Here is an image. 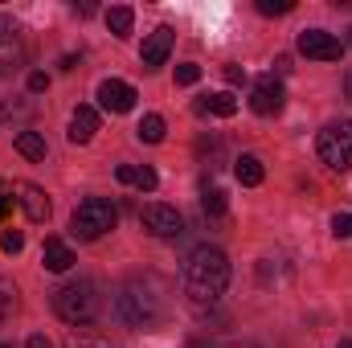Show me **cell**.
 I'll list each match as a JSON object with an SVG mask.
<instances>
[{
  "label": "cell",
  "mask_w": 352,
  "mask_h": 348,
  "mask_svg": "<svg viewBox=\"0 0 352 348\" xmlns=\"http://www.w3.org/2000/svg\"><path fill=\"white\" fill-rule=\"evenodd\" d=\"M230 287V259L217 246H197L184 262V295L197 312L213 307Z\"/></svg>",
  "instance_id": "1"
},
{
  "label": "cell",
  "mask_w": 352,
  "mask_h": 348,
  "mask_svg": "<svg viewBox=\"0 0 352 348\" xmlns=\"http://www.w3.org/2000/svg\"><path fill=\"white\" fill-rule=\"evenodd\" d=\"M160 312H164V299L156 295V287L148 279H131L115 295V316L127 328H152L160 320Z\"/></svg>",
  "instance_id": "2"
},
{
  "label": "cell",
  "mask_w": 352,
  "mask_h": 348,
  "mask_svg": "<svg viewBox=\"0 0 352 348\" xmlns=\"http://www.w3.org/2000/svg\"><path fill=\"white\" fill-rule=\"evenodd\" d=\"M98 307H102V295H98V287H94L90 279L62 283V287L54 291V312H58L66 324H74V328H87L90 320L98 316Z\"/></svg>",
  "instance_id": "3"
},
{
  "label": "cell",
  "mask_w": 352,
  "mask_h": 348,
  "mask_svg": "<svg viewBox=\"0 0 352 348\" xmlns=\"http://www.w3.org/2000/svg\"><path fill=\"white\" fill-rule=\"evenodd\" d=\"M115 226H119V209H115L107 197H87V201L74 209V217H70V234L82 238V242H94V238L111 234Z\"/></svg>",
  "instance_id": "4"
},
{
  "label": "cell",
  "mask_w": 352,
  "mask_h": 348,
  "mask_svg": "<svg viewBox=\"0 0 352 348\" xmlns=\"http://www.w3.org/2000/svg\"><path fill=\"white\" fill-rule=\"evenodd\" d=\"M316 152L332 173H352V119H336L316 135Z\"/></svg>",
  "instance_id": "5"
},
{
  "label": "cell",
  "mask_w": 352,
  "mask_h": 348,
  "mask_svg": "<svg viewBox=\"0 0 352 348\" xmlns=\"http://www.w3.org/2000/svg\"><path fill=\"white\" fill-rule=\"evenodd\" d=\"M299 54H307V58H316V62H340L344 45H340L332 33H324V29H303V33H299Z\"/></svg>",
  "instance_id": "6"
},
{
  "label": "cell",
  "mask_w": 352,
  "mask_h": 348,
  "mask_svg": "<svg viewBox=\"0 0 352 348\" xmlns=\"http://www.w3.org/2000/svg\"><path fill=\"white\" fill-rule=\"evenodd\" d=\"M283 102H287V90H283V83L274 78V74H266V78H258L254 83V90H250V107H254V115H278L283 111Z\"/></svg>",
  "instance_id": "7"
},
{
  "label": "cell",
  "mask_w": 352,
  "mask_h": 348,
  "mask_svg": "<svg viewBox=\"0 0 352 348\" xmlns=\"http://www.w3.org/2000/svg\"><path fill=\"white\" fill-rule=\"evenodd\" d=\"M140 221H144V230L152 234V238H176L180 234V213H176L173 205H144V213H140Z\"/></svg>",
  "instance_id": "8"
},
{
  "label": "cell",
  "mask_w": 352,
  "mask_h": 348,
  "mask_svg": "<svg viewBox=\"0 0 352 348\" xmlns=\"http://www.w3.org/2000/svg\"><path fill=\"white\" fill-rule=\"evenodd\" d=\"M173 41H176V33H173V25H156L148 37H144V50H140V62L148 66V70H156V66H164L168 62V54H173Z\"/></svg>",
  "instance_id": "9"
},
{
  "label": "cell",
  "mask_w": 352,
  "mask_h": 348,
  "mask_svg": "<svg viewBox=\"0 0 352 348\" xmlns=\"http://www.w3.org/2000/svg\"><path fill=\"white\" fill-rule=\"evenodd\" d=\"M12 193H16V201H21V209H25V217H29L33 226L50 221V197H45L37 184H29V180H16V184H12Z\"/></svg>",
  "instance_id": "10"
},
{
  "label": "cell",
  "mask_w": 352,
  "mask_h": 348,
  "mask_svg": "<svg viewBox=\"0 0 352 348\" xmlns=\"http://www.w3.org/2000/svg\"><path fill=\"white\" fill-rule=\"evenodd\" d=\"M135 87L131 83H119V78H107V83H98V102L107 107V111H115V115H127L131 107H135Z\"/></svg>",
  "instance_id": "11"
},
{
  "label": "cell",
  "mask_w": 352,
  "mask_h": 348,
  "mask_svg": "<svg viewBox=\"0 0 352 348\" xmlns=\"http://www.w3.org/2000/svg\"><path fill=\"white\" fill-rule=\"evenodd\" d=\"M21 58H25V50H21V41H16V29H12L8 17H0V78L12 74V70L21 66Z\"/></svg>",
  "instance_id": "12"
},
{
  "label": "cell",
  "mask_w": 352,
  "mask_h": 348,
  "mask_svg": "<svg viewBox=\"0 0 352 348\" xmlns=\"http://www.w3.org/2000/svg\"><path fill=\"white\" fill-rule=\"evenodd\" d=\"M94 131H98V111L94 107H78L74 115H70V144H90L94 140Z\"/></svg>",
  "instance_id": "13"
},
{
  "label": "cell",
  "mask_w": 352,
  "mask_h": 348,
  "mask_svg": "<svg viewBox=\"0 0 352 348\" xmlns=\"http://www.w3.org/2000/svg\"><path fill=\"white\" fill-rule=\"evenodd\" d=\"M41 262H45V270L62 274V270H70L78 259H74V250H70L62 238H50V242H45V250H41Z\"/></svg>",
  "instance_id": "14"
},
{
  "label": "cell",
  "mask_w": 352,
  "mask_h": 348,
  "mask_svg": "<svg viewBox=\"0 0 352 348\" xmlns=\"http://www.w3.org/2000/svg\"><path fill=\"white\" fill-rule=\"evenodd\" d=\"M234 176H238L246 188H254V184H263L266 168H263V160H258V156H250V152H246V156H238V160H234Z\"/></svg>",
  "instance_id": "15"
},
{
  "label": "cell",
  "mask_w": 352,
  "mask_h": 348,
  "mask_svg": "<svg viewBox=\"0 0 352 348\" xmlns=\"http://www.w3.org/2000/svg\"><path fill=\"white\" fill-rule=\"evenodd\" d=\"M131 25H135V12H131L127 4H115V8H107V29H111L115 37H127V33H131Z\"/></svg>",
  "instance_id": "16"
},
{
  "label": "cell",
  "mask_w": 352,
  "mask_h": 348,
  "mask_svg": "<svg viewBox=\"0 0 352 348\" xmlns=\"http://www.w3.org/2000/svg\"><path fill=\"white\" fill-rule=\"evenodd\" d=\"M16 152H21L25 160H45L50 148H45V140H41L37 131H21V135H16Z\"/></svg>",
  "instance_id": "17"
},
{
  "label": "cell",
  "mask_w": 352,
  "mask_h": 348,
  "mask_svg": "<svg viewBox=\"0 0 352 348\" xmlns=\"http://www.w3.org/2000/svg\"><path fill=\"white\" fill-rule=\"evenodd\" d=\"M135 135H140V144H160L164 140V119L160 115H144L140 127H135Z\"/></svg>",
  "instance_id": "18"
},
{
  "label": "cell",
  "mask_w": 352,
  "mask_h": 348,
  "mask_svg": "<svg viewBox=\"0 0 352 348\" xmlns=\"http://www.w3.org/2000/svg\"><path fill=\"white\" fill-rule=\"evenodd\" d=\"M205 102H209V115H221V119L238 115V98H234V94H226V90H221V94H209Z\"/></svg>",
  "instance_id": "19"
},
{
  "label": "cell",
  "mask_w": 352,
  "mask_h": 348,
  "mask_svg": "<svg viewBox=\"0 0 352 348\" xmlns=\"http://www.w3.org/2000/svg\"><path fill=\"white\" fill-rule=\"evenodd\" d=\"M12 312H16V287L8 279H0V324L12 320Z\"/></svg>",
  "instance_id": "20"
},
{
  "label": "cell",
  "mask_w": 352,
  "mask_h": 348,
  "mask_svg": "<svg viewBox=\"0 0 352 348\" xmlns=\"http://www.w3.org/2000/svg\"><path fill=\"white\" fill-rule=\"evenodd\" d=\"M201 209H205L209 217H221V213H226V193H221V188H205Z\"/></svg>",
  "instance_id": "21"
},
{
  "label": "cell",
  "mask_w": 352,
  "mask_h": 348,
  "mask_svg": "<svg viewBox=\"0 0 352 348\" xmlns=\"http://www.w3.org/2000/svg\"><path fill=\"white\" fill-rule=\"evenodd\" d=\"M0 250H4V254H21V250H25V234H21V230H4V234H0Z\"/></svg>",
  "instance_id": "22"
},
{
  "label": "cell",
  "mask_w": 352,
  "mask_h": 348,
  "mask_svg": "<svg viewBox=\"0 0 352 348\" xmlns=\"http://www.w3.org/2000/svg\"><path fill=\"white\" fill-rule=\"evenodd\" d=\"M176 83H180V87H197V83H201V66H197V62L176 66Z\"/></svg>",
  "instance_id": "23"
},
{
  "label": "cell",
  "mask_w": 352,
  "mask_h": 348,
  "mask_svg": "<svg viewBox=\"0 0 352 348\" xmlns=\"http://www.w3.org/2000/svg\"><path fill=\"white\" fill-rule=\"evenodd\" d=\"M295 4L291 0H258V12L263 17H283V12H291Z\"/></svg>",
  "instance_id": "24"
},
{
  "label": "cell",
  "mask_w": 352,
  "mask_h": 348,
  "mask_svg": "<svg viewBox=\"0 0 352 348\" xmlns=\"http://www.w3.org/2000/svg\"><path fill=\"white\" fill-rule=\"evenodd\" d=\"M156 184H160L156 168H135V188H140V193H152Z\"/></svg>",
  "instance_id": "25"
},
{
  "label": "cell",
  "mask_w": 352,
  "mask_h": 348,
  "mask_svg": "<svg viewBox=\"0 0 352 348\" xmlns=\"http://www.w3.org/2000/svg\"><path fill=\"white\" fill-rule=\"evenodd\" d=\"M332 234L336 238H352V213H336L332 217Z\"/></svg>",
  "instance_id": "26"
},
{
  "label": "cell",
  "mask_w": 352,
  "mask_h": 348,
  "mask_svg": "<svg viewBox=\"0 0 352 348\" xmlns=\"http://www.w3.org/2000/svg\"><path fill=\"white\" fill-rule=\"evenodd\" d=\"M70 348H98V340H94V336H87V328H78V332L70 336Z\"/></svg>",
  "instance_id": "27"
},
{
  "label": "cell",
  "mask_w": 352,
  "mask_h": 348,
  "mask_svg": "<svg viewBox=\"0 0 352 348\" xmlns=\"http://www.w3.org/2000/svg\"><path fill=\"white\" fill-rule=\"evenodd\" d=\"M226 83H230V87H242V83H246V70H242V66H226Z\"/></svg>",
  "instance_id": "28"
},
{
  "label": "cell",
  "mask_w": 352,
  "mask_h": 348,
  "mask_svg": "<svg viewBox=\"0 0 352 348\" xmlns=\"http://www.w3.org/2000/svg\"><path fill=\"white\" fill-rule=\"evenodd\" d=\"M45 87H50V78H45L41 70H33V74H29V90H33V94H41Z\"/></svg>",
  "instance_id": "29"
},
{
  "label": "cell",
  "mask_w": 352,
  "mask_h": 348,
  "mask_svg": "<svg viewBox=\"0 0 352 348\" xmlns=\"http://www.w3.org/2000/svg\"><path fill=\"white\" fill-rule=\"evenodd\" d=\"M115 176H119L123 184H135V164H119V168H115Z\"/></svg>",
  "instance_id": "30"
},
{
  "label": "cell",
  "mask_w": 352,
  "mask_h": 348,
  "mask_svg": "<svg viewBox=\"0 0 352 348\" xmlns=\"http://www.w3.org/2000/svg\"><path fill=\"white\" fill-rule=\"evenodd\" d=\"M25 348H54V340H50V336H41V332H33V336H29V345Z\"/></svg>",
  "instance_id": "31"
},
{
  "label": "cell",
  "mask_w": 352,
  "mask_h": 348,
  "mask_svg": "<svg viewBox=\"0 0 352 348\" xmlns=\"http://www.w3.org/2000/svg\"><path fill=\"white\" fill-rule=\"evenodd\" d=\"M274 70H278V74H287V70H291V58H287V54H278V58H274Z\"/></svg>",
  "instance_id": "32"
},
{
  "label": "cell",
  "mask_w": 352,
  "mask_h": 348,
  "mask_svg": "<svg viewBox=\"0 0 352 348\" xmlns=\"http://www.w3.org/2000/svg\"><path fill=\"white\" fill-rule=\"evenodd\" d=\"M344 98H352V70L344 74Z\"/></svg>",
  "instance_id": "33"
},
{
  "label": "cell",
  "mask_w": 352,
  "mask_h": 348,
  "mask_svg": "<svg viewBox=\"0 0 352 348\" xmlns=\"http://www.w3.org/2000/svg\"><path fill=\"white\" fill-rule=\"evenodd\" d=\"M336 348H352V340H340V345H336Z\"/></svg>",
  "instance_id": "34"
},
{
  "label": "cell",
  "mask_w": 352,
  "mask_h": 348,
  "mask_svg": "<svg viewBox=\"0 0 352 348\" xmlns=\"http://www.w3.org/2000/svg\"><path fill=\"white\" fill-rule=\"evenodd\" d=\"M349 41H352V29H349Z\"/></svg>",
  "instance_id": "35"
}]
</instances>
